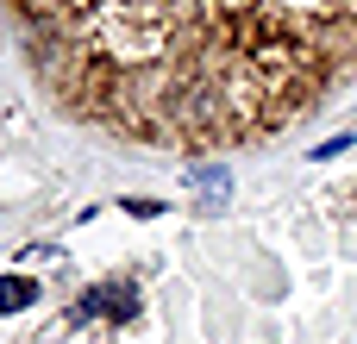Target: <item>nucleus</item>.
I'll use <instances>...</instances> for the list:
<instances>
[{
  "mask_svg": "<svg viewBox=\"0 0 357 344\" xmlns=\"http://www.w3.org/2000/svg\"><path fill=\"white\" fill-rule=\"evenodd\" d=\"M44 94L163 150L270 138L357 69V0H0Z\"/></svg>",
  "mask_w": 357,
  "mask_h": 344,
  "instance_id": "f257e3e1",
  "label": "nucleus"
},
{
  "mask_svg": "<svg viewBox=\"0 0 357 344\" xmlns=\"http://www.w3.org/2000/svg\"><path fill=\"white\" fill-rule=\"evenodd\" d=\"M88 313H100V320H132V313H138V288H132V282H100V288H88V295L75 301V320H88Z\"/></svg>",
  "mask_w": 357,
  "mask_h": 344,
  "instance_id": "f03ea898",
  "label": "nucleus"
},
{
  "mask_svg": "<svg viewBox=\"0 0 357 344\" xmlns=\"http://www.w3.org/2000/svg\"><path fill=\"white\" fill-rule=\"evenodd\" d=\"M38 301V282L31 276H0V313H19Z\"/></svg>",
  "mask_w": 357,
  "mask_h": 344,
  "instance_id": "7ed1b4c3",
  "label": "nucleus"
}]
</instances>
